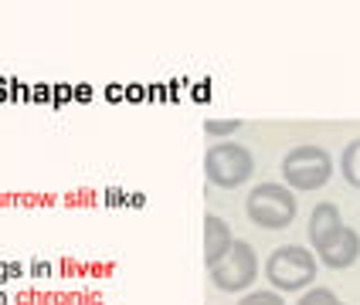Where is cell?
Segmentation results:
<instances>
[{"label":"cell","mask_w":360,"mask_h":305,"mask_svg":"<svg viewBox=\"0 0 360 305\" xmlns=\"http://www.w3.org/2000/svg\"><path fill=\"white\" fill-rule=\"evenodd\" d=\"M207 278L218 292H245L259 278V255L248 241H235L231 251L214 268H207Z\"/></svg>","instance_id":"cell-5"},{"label":"cell","mask_w":360,"mask_h":305,"mask_svg":"<svg viewBox=\"0 0 360 305\" xmlns=\"http://www.w3.org/2000/svg\"><path fill=\"white\" fill-rule=\"evenodd\" d=\"M238 305H285V299H282L279 292H252Z\"/></svg>","instance_id":"cell-12"},{"label":"cell","mask_w":360,"mask_h":305,"mask_svg":"<svg viewBox=\"0 0 360 305\" xmlns=\"http://www.w3.org/2000/svg\"><path fill=\"white\" fill-rule=\"evenodd\" d=\"M252 173H255V156L241 142H214L204 153V177L221 190H235L248 183Z\"/></svg>","instance_id":"cell-4"},{"label":"cell","mask_w":360,"mask_h":305,"mask_svg":"<svg viewBox=\"0 0 360 305\" xmlns=\"http://www.w3.org/2000/svg\"><path fill=\"white\" fill-rule=\"evenodd\" d=\"M231 244H235L231 227L221 221V217L207 214V217H204V264H207V268H214V264L231 251Z\"/></svg>","instance_id":"cell-8"},{"label":"cell","mask_w":360,"mask_h":305,"mask_svg":"<svg viewBox=\"0 0 360 305\" xmlns=\"http://www.w3.org/2000/svg\"><path fill=\"white\" fill-rule=\"evenodd\" d=\"M296 210H300V201L292 197V190L285 183H259L248 190L245 197V214L255 227H265V231H282L296 221Z\"/></svg>","instance_id":"cell-2"},{"label":"cell","mask_w":360,"mask_h":305,"mask_svg":"<svg viewBox=\"0 0 360 305\" xmlns=\"http://www.w3.org/2000/svg\"><path fill=\"white\" fill-rule=\"evenodd\" d=\"M241 129V119H207L204 122V133L207 136H231Z\"/></svg>","instance_id":"cell-11"},{"label":"cell","mask_w":360,"mask_h":305,"mask_svg":"<svg viewBox=\"0 0 360 305\" xmlns=\"http://www.w3.org/2000/svg\"><path fill=\"white\" fill-rule=\"evenodd\" d=\"M279 173L289 190H300V194H313L330 183L333 177V160L330 153L316 146V142H302V146H292L279 163Z\"/></svg>","instance_id":"cell-1"},{"label":"cell","mask_w":360,"mask_h":305,"mask_svg":"<svg viewBox=\"0 0 360 305\" xmlns=\"http://www.w3.org/2000/svg\"><path fill=\"white\" fill-rule=\"evenodd\" d=\"M357 258H360V234L354 227H343L340 234L320 251V262L326 264V268H337V271L350 268Z\"/></svg>","instance_id":"cell-7"},{"label":"cell","mask_w":360,"mask_h":305,"mask_svg":"<svg viewBox=\"0 0 360 305\" xmlns=\"http://www.w3.org/2000/svg\"><path fill=\"white\" fill-rule=\"evenodd\" d=\"M343 231V217H340V207L330 201H323L313 207V214H309V227H306V238L313 244V251L320 255L326 244L333 241L337 234Z\"/></svg>","instance_id":"cell-6"},{"label":"cell","mask_w":360,"mask_h":305,"mask_svg":"<svg viewBox=\"0 0 360 305\" xmlns=\"http://www.w3.org/2000/svg\"><path fill=\"white\" fill-rule=\"evenodd\" d=\"M265 278L276 292H302L316 282V258L300 244H282L265 262Z\"/></svg>","instance_id":"cell-3"},{"label":"cell","mask_w":360,"mask_h":305,"mask_svg":"<svg viewBox=\"0 0 360 305\" xmlns=\"http://www.w3.org/2000/svg\"><path fill=\"white\" fill-rule=\"evenodd\" d=\"M296 305H343V302L330 288H309V292H302V299Z\"/></svg>","instance_id":"cell-10"},{"label":"cell","mask_w":360,"mask_h":305,"mask_svg":"<svg viewBox=\"0 0 360 305\" xmlns=\"http://www.w3.org/2000/svg\"><path fill=\"white\" fill-rule=\"evenodd\" d=\"M340 173H343V180L350 183V187H357L360 190V140H354V142H347V146H343Z\"/></svg>","instance_id":"cell-9"}]
</instances>
